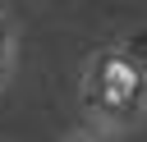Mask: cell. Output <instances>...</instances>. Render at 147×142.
Listing matches in <instances>:
<instances>
[{
    "mask_svg": "<svg viewBox=\"0 0 147 142\" xmlns=\"http://www.w3.org/2000/svg\"><path fill=\"white\" fill-rule=\"evenodd\" d=\"M83 142H92V137H83Z\"/></svg>",
    "mask_w": 147,
    "mask_h": 142,
    "instance_id": "cell-3",
    "label": "cell"
},
{
    "mask_svg": "<svg viewBox=\"0 0 147 142\" xmlns=\"http://www.w3.org/2000/svg\"><path fill=\"white\" fill-rule=\"evenodd\" d=\"M142 92H147V78L129 55H101L87 78V96L101 115H133L142 105Z\"/></svg>",
    "mask_w": 147,
    "mask_h": 142,
    "instance_id": "cell-1",
    "label": "cell"
},
{
    "mask_svg": "<svg viewBox=\"0 0 147 142\" xmlns=\"http://www.w3.org/2000/svg\"><path fill=\"white\" fill-rule=\"evenodd\" d=\"M5 64H9V27L0 18V73H5Z\"/></svg>",
    "mask_w": 147,
    "mask_h": 142,
    "instance_id": "cell-2",
    "label": "cell"
}]
</instances>
